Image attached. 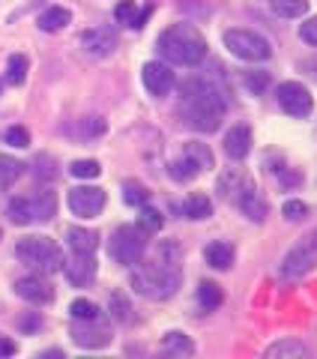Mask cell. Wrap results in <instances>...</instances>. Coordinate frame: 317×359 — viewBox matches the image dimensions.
I'll use <instances>...</instances> for the list:
<instances>
[{
	"label": "cell",
	"instance_id": "obj_1",
	"mask_svg": "<svg viewBox=\"0 0 317 359\" xmlns=\"http://www.w3.org/2000/svg\"><path fill=\"white\" fill-rule=\"evenodd\" d=\"M183 96V117L191 129L198 132H216L224 120V96L210 81H198L191 78L180 87Z\"/></svg>",
	"mask_w": 317,
	"mask_h": 359
},
{
	"label": "cell",
	"instance_id": "obj_2",
	"mask_svg": "<svg viewBox=\"0 0 317 359\" xmlns=\"http://www.w3.org/2000/svg\"><path fill=\"white\" fill-rule=\"evenodd\" d=\"M158 51L168 63L177 66H198L207 57V39L191 25H171L158 36Z\"/></svg>",
	"mask_w": 317,
	"mask_h": 359
},
{
	"label": "cell",
	"instance_id": "obj_3",
	"mask_svg": "<svg viewBox=\"0 0 317 359\" xmlns=\"http://www.w3.org/2000/svg\"><path fill=\"white\" fill-rule=\"evenodd\" d=\"M132 287L135 294H141L147 299H168L177 294L180 287V266H171L165 261H150L132 269Z\"/></svg>",
	"mask_w": 317,
	"mask_h": 359
},
{
	"label": "cell",
	"instance_id": "obj_4",
	"mask_svg": "<svg viewBox=\"0 0 317 359\" xmlns=\"http://www.w3.org/2000/svg\"><path fill=\"white\" fill-rule=\"evenodd\" d=\"M15 257L21 264H27L30 269H39V273H58L63 269V252L60 245L51 237H25L15 245Z\"/></svg>",
	"mask_w": 317,
	"mask_h": 359
},
{
	"label": "cell",
	"instance_id": "obj_5",
	"mask_svg": "<svg viewBox=\"0 0 317 359\" xmlns=\"http://www.w3.org/2000/svg\"><path fill=\"white\" fill-rule=\"evenodd\" d=\"M314 266H317V228L305 233L299 243H293V249L281 257L278 276L285 278V282H297V278L309 276Z\"/></svg>",
	"mask_w": 317,
	"mask_h": 359
},
{
	"label": "cell",
	"instance_id": "obj_6",
	"mask_svg": "<svg viewBox=\"0 0 317 359\" xmlns=\"http://www.w3.org/2000/svg\"><path fill=\"white\" fill-rule=\"evenodd\" d=\"M147 252V233L135 224H120V228L111 233V243H108V255L114 257L117 264L123 266H135L144 257Z\"/></svg>",
	"mask_w": 317,
	"mask_h": 359
},
{
	"label": "cell",
	"instance_id": "obj_7",
	"mask_svg": "<svg viewBox=\"0 0 317 359\" xmlns=\"http://www.w3.org/2000/svg\"><path fill=\"white\" fill-rule=\"evenodd\" d=\"M224 45H228V51L234 54V57L240 60H267L269 54H273V48H269V42L260 36V33L255 30H228L224 33Z\"/></svg>",
	"mask_w": 317,
	"mask_h": 359
},
{
	"label": "cell",
	"instance_id": "obj_8",
	"mask_svg": "<svg viewBox=\"0 0 317 359\" xmlns=\"http://www.w3.org/2000/svg\"><path fill=\"white\" fill-rule=\"evenodd\" d=\"M276 96H278V105L285 108L290 117H309L311 108H314V99H311V93H309V87H302V84H297V81L278 84Z\"/></svg>",
	"mask_w": 317,
	"mask_h": 359
},
{
	"label": "cell",
	"instance_id": "obj_9",
	"mask_svg": "<svg viewBox=\"0 0 317 359\" xmlns=\"http://www.w3.org/2000/svg\"><path fill=\"white\" fill-rule=\"evenodd\" d=\"M69 210L81 219H93L105 210V189L99 186H75L69 189Z\"/></svg>",
	"mask_w": 317,
	"mask_h": 359
},
{
	"label": "cell",
	"instance_id": "obj_10",
	"mask_svg": "<svg viewBox=\"0 0 317 359\" xmlns=\"http://www.w3.org/2000/svg\"><path fill=\"white\" fill-rule=\"evenodd\" d=\"M141 78H144V87H147V93L150 96H168L171 93V87H174V72L168 69L165 63H158V60L144 63Z\"/></svg>",
	"mask_w": 317,
	"mask_h": 359
},
{
	"label": "cell",
	"instance_id": "obj_11",
	"mask_svg": "<svg viewBox=\"0 0 317 359\" xmlns=\"http://www.w3.org/2000/svg\"><path fill=\"white\" fill-rule=\"evenodd\" d=\"M63 273L75 287H87L96 278V257L84 252H72L69 261H63Z\"/></svg>",
	"mask_w": 317,
	"mask_h": 359
},
{
	"label": "cell",
	"instance_id": "obj_12",
	"mask_svg": "<svg viewBox=\"0 0 317 359\" xmlns=\"http://www.w3.org/2000/svg\"><path fill=\"white\" fill-rule=\"evenodd\" d=\"M72 339L78 347H87V351H96V347H105L111 341L108 327H99L96 320H75L72 323Z\"/></svg>",
	"mask_w": 317,
	"mask_h": 359
},
{
	"label": "cell",
	"instance_id": "obj_13",
	"mask_svg": "<svg viewBox=\"0 0 317 359\" xmlns=\"http://www.w3.org/2000/svg\"><path fill=\"white\" fill-rule=\"evenodd\" d=\"M81 45L93 57H108V54H114V48H117V33L111 27H93L81 36Z\"/></svg>",
	"mask_w": 317,
	"mask_h": 359
},
{
	"label": "cell",
	"instance_id": "obj_14",
	"mask_svg": "<svg viewBox=\"0 0 317 359\" xmlns=\"http://www.w3.org/2000/svg\"><path fill=\"white\" fill-rule=\"evenodd\" d=\"M15 294L21 299H27V302L45 306V302L54 299V287L45 282V278H39V276H25V278H18V282H15Z\"/></svg>",
	"mask_w": 317,
	"mask_h": 359
},
{
	"label": "cell",
	"instance_id": "obj_15",
	"mask_svg": "<svg viewBox=\"0 0 317 359\" xmlns=\"http://www.w3.org/2000/svg\"><path fill=\"white\" fill-rule=\"evenodd\" d=\"M236 204H240V210H243L252 222H264V219H267V201H264V195H260L255 186L245 183L243 192L236 195Z\"/></svg>",
	"mask_w": 317,
	"mask_h": 359
},
{
	"label": "cell",
	"instance_id": "obj_16",
	"mask_svg": "<svg viewBox=\"0 0 317 359\" xmlns=\"http://www.w3.org/2000/svg\"><path fill=\"white\" fill-rule=\"evenodd\" d=\"M248 150H252V132L248 126H234L228 135H224V153L231 156V159H245Z\"/></svg>",
	"mask_w": 317,
	"mask_h": 359
},
{
	"label": "cell",
	"instance_id": "obj_17",
	"mask_svg": "<svg viewBox=\"0 0 317 359\" xmlns=\"http://www.w3.org/2000/svg\"><path fill=\"white\" fill-rule=\"evenodd\" d=\"M311 351L305 347L302 341L297 339H285V341H276V344H269L267 347V359H302V356H309Z\"/></svg>",
	"mask_w": 317,
	"mask_h": 359
},
{
	"label": "cell",
	"instance_id": "obj_18",
	"mask_svg": "<svg viewBox=\"0 0 317 359\" xmlns=\"http://www.w3.org/2000/svg\"><path fill=\"white\" fill-rule=\"evenodd\" d=\"M66 240H69V249L72 252L93 255L96 245H99V233L96 231H87V228H69V231H66Z\"/></svg>",
	"mask_w": 317,
	"mask_h": 359
},
{
	"label": "cell",
	"instance_id": "obj_19",
	"mask_svg": "<svg viewBox=\"0 0 317 359\" xmlns=\"http://www.w3.org/2000/svg\"><path fill=\"white\" fill-rule=\"evenodd\" d=\"M203 257H207V264L216 266V269H231V264H234V245H228V243H210L207 249H203Z\"/></svg>",
	"mask_w": 317,
	"mask_h": 359
},
{
	"label": "cell",
	"instance_id": "obj_20",
	"mask_svg": "<svg viewBox=\"0 0 317 359\" xmlns=\"http://www.w3.org/2000/svg\"><path fill=\"white\" fill-rule=\"evenodd\" d=\"M72 21V13L69 9H63V6H51V9H45V13L39 15V27L45 30V33H58V30H63L66 25Z\"/></svg>",
	"mask_w": 317,
	"mask_h": 359
},
{
	"label": "cell",
	"instance_id": "obj_21",
	"mask_svg": "<svg viewBox=\"0 0 317 359\" xmlns=\"http://www.w3.org/2000/svg\"><path fill=\"white\" fill-rule=\"evenodd\" d=\"M25 174V165H21L18 159H13V156L0 153V192H6L9 186H15V180Z\"/></svg>",
	"mask_w": 317,
	"mask_h": 359
},
{
	"label": "cell",
	"instance_id": "obj_22",
	"mask_svg": "<svg viewBox=\"0 0 317 359\" xmlns=\"http://www.w3.org/2000/svg\"><path fill=\"white\" fill-rule=\"evenodd\" d=\"M183 156H189L191 162H195L201 171H210V168H216V159H213V150L207 147V144H201V141H189L186 147H183Z\"/></svg>",
	"mask_w": 317,
	"mask_h": 359
},
{
	"label": "cell",
	"instance_id": "obj_23",
	"mask_svg": "<svg viewBox=\"0 0 317 359\" xmlns=\"http://www.w3.org/2000/svg\"><path fill=\"white\" fill-rule=\"evenodd\" d=\"M30 201H33V216H36V222L54 219V212H58V198H54V192H36Z\"/></svg>",
	"mask_w": 317,
	"mask_h": 359
},
{
	"label": "cell",
	"instance_id": "obj_24",
	"mask_svg": "<svg viewBox=\"0 0 317 359\" xmlns=\"http://www.w3.org/2000/svg\"><path fill=\"white\" fill-rule=\"evenodd\" d=\"M147 15L150 13H138L135 0H123V4H117V9H114V18L120 21V25H129V27H144Z\"/></svg>",
	"mask_w": 317,
	"mask_h": 359
},
{
	"label": "cell",
	"instance_id": "obj_25",
	"mask_svg": "<svg viewBox=\"0 0 317 359\" xmlns=\"http://www.w3.org/2000/svg\"><path fill=\"white\" fill-rule=\"evenodd\" d=\"M6 216H9V222H15V224H30V222H36V216H33V201H30V198H15V201H9Z\"/></svg>",
	"mask_w": 317,
	"mask_h": 359
},
{
	"label": "cell",
	"instance_id": "obj_26",
	"mask_svg": "<svg viewBox=\"0 0 317 359\" xmlns=\"http://www.w3.org/2000/svg\"><path fill=\"white\" fill-rule=\"evenodd\" d=\"M162 347H165V353H174V356H191L195 353V344H191V339L183 332H168L162 339Z\"/></svg>",
	"mask_w": 317,
	"mask_h": 359
},
{
	"label": "cell",
	"instance_id": "obj_27",
	"mask_svg": "<svg viewBox=\"0 0 317 359\" xmlns=\"http://www.w3.org/2000/svg\"><path fill=\"white\" fill-rule=\"evenodd\" d=\"M168 174H171L174 180H180V183H189V180H195L201 174V168L189 159V156H180V159H174L171 165H168Z\"/></svg>",
	"mask_w": 317,
	"mask_h": 359
},
{
	"label": "cell",
	"instance_id": "obj_28",
	"mask_svg": "<svg viewBox=\"0 0 317 359\" xmlns=\"http://www.w3.org/2000/svg\"><path fill=\"white\" fill-rule=\"evenodd\" d=\"M198 302H201L203 311L219 309V306H222V287H219L216 282H201V287H198Z\"/></svg>",
	"mask_w": 317,
	"mask_h": 359
},
{
	"label": "cell",
	"instance_id": "obj_29",
	"mask_svg": "<svg viewBox=\"0 0 317 359\" xmlns=\"http://www.w3.org/2000/svg\"><path fill=\"white\" fill-rule=\"evenodd\" d=\"M183 212L189 219H207L213 212V204H210L207 195H189L186 204H183Z\"/></svg>",
	"mask_w": 317,
	"mask_h": 359
},
{
	"label": "cell",
	"instance_id": "obj_30",
	"mask_svg": "<svg viewBox=\"0 0 317 359\" xmlns=\"http://www.w3.org/2000/svg\"><path fill=\"white\" fill-rule=\"evenodd\" d=\"M269 6L285 18H299L309 13V0H269Z\"/></svg>",
	"mask_w": 317,
	"mask_h": 359
},
{
	"label": "cell",
	"instance_id": "obj_31",
	"mask_svg": "<svg viewBox=\"0 0 317 359\" xmlns=\"http://www.w3.org/2000/svg\"><path fill=\"white\" fill-rule=\"evenodd\" d=\"M27 57L25 54H13L6 63V81L9 84H25V78H27Z\"/></svg>",
	"mask_w": 317,
	"mask_h": 359
},
{
	"label": "cell",
	"instance_id": "obj_32",
	"mask_svg": "<svg viewBox=\"0 0 317 359\" xmlns=\"http://www.w3.org/2000/svg\"><path fill=\"white\" fill-rule=\"evenodd\" d=\"M243 186H245V180H243V174L240 171H228V174H222V180H219V192L224 195V198H236L243 192Z\"/></svg>",
	"mask_w": 317,
	"mask_h": 359
},
{
	"label": "cell",
	"instance_id": "obj_33",
	"mask_svg": "<svg viewBox=\"0 0 317 359\" xmlns=\"http://www.w3.org/2000/svg\"><path fill=\"white\" fill-rule=\"evenodd\" d=\"M162 212L153 210V207H141V219H138V228L144 233H156V231H162Z\"/></svg>",
	"mask_w": 317,
	"mask_h": 359
},
{
	"label": "cell",
	"instance_id": "obj_34",
	"mask_svg": "<svg viewBox=\"0 0 317 359\" xmlns=\"http://www.w3.org/2000/svg\"><path fill=\"white\" fill-rule=\"evenodd\" d=\"M108 306H111V314H114V320H120V323H129L132 320V306H129V299L120 294H111V299H108Z\"/></svg>",
	"mask_w": 317,
	"mask_h": 359
},
{
	"label": "cell",
	"instance_id": "obj_35",
	"mask_svg": "<svg viewBox=\"0 0 317 359\" xmlns=\"http://www.w3.org/2000/svg\"><path fill=\"white\" fill-rule=\"evenodd\" d=\"M147 198H150V192H147L141 183H132V180H129V183L123 186V201H126L129 207H144Z\"/></svg>",
	"mask_w": 317,
	"mask_h": 359
},
{
	"label": "cell",
	"instance_id": "obj_36",
	"mask_svg": "<svg viewBox=\"0 0 317 359\" xmlns=\"http://www.w3.org/2000/svg\"><path fill=\"white\" fill-rule=\"evenodd\" d=\"M69 174H72V177H81V180H96V177L102 174V168H99V162H93V159H78V162L69 165Z\"/></svg>",
	"mask_w": 317,
	"mask_h": 359
},
{
	"label": "cell",
	"instance_id": "obj_37",
	"mask_svg": "<svg viewBox=\"0 0 317 359\" xmlns=\"http://www.w3.org/2000/svg\"><path fill=\"white\" fill-rule=\"evenodd\" d=\"M69 314H72L75 320H96L99 318V309L90 299H75L72 306H69Z\"/></svg>",
	"mask_w": 317,
	"mask_h": 359
},
{
	"label": "cell",
	"instance_id": "obj_38",
	"mask_svg": "<svg viewBox=\"0 0 317 359\" xmlns=\"http://www.w3.org/2000/svg\"><path fill=\"white\" fill-rule=\"evenodd\" d=\"M243 84H245L248 93L260 96V93H264V90L269 87V75H267V72H245V75H243Z\"/></svg>",
	"mask_w": 317,
	"mask_h": 359
},
{
	"label": "cell",
	"instance_id": "obj_39",
	"mask_svg": "<svg viewBox=\"0 0 317 359\" xmlns=\"http://www.w3.org/2000/svg\"><path fill=\"white\" fill-rule=\"evenodd\" d=\"M102 132H105V120L102 117H84L81 126H78V135H81V138H96Z\"/></svg>",
	"mask_w": 317,
	"mask_h": 359
},
{
	"label": "cell",
	"instance_id": "obj_40",
	"mask_svg": "<svg viewBox=\"0 0 317 359\" xmlns=\"http://www.w3.org/2000/svg\"><path fill=\"white\" fill-rule=\"evenodd\" d=\"M6 144H13V147H30V132L25 126H9L6 129Z\"/></svg>",
	"mask_w": 317,
	"mask_h": 359
},
{
	"label": "cell",
	"instance_id": "obj_41",
	"mask_svg": "<svg viewBox=\"0 0 317 359\" xmlns=\"http://www.w3.org/2000/svg\"><path fill=\"white\" fill-rule=\"evenodd\" d=\"M281 212H285V219H288V222H299V219H305L309 207H305L302 201H288V204L281 207Z\"/></svg>",
	"mask_w": 317,
	"mask_h": 359
},
{
	"label": "cell",
	"instance_id": "obj_42",
	"mask_svg": "<svg viewBox=\"0 0 317 359\" xmlns=\"http://www.w3.org/2000/svg\"><path fill=\"white\" fill-rule=\"evenodd\" d=\"M299 36L309 42V45H317V18H309L299 25Z\"/></svg>",
	"mask_w": 317,
	"mask_h": 359
},
{
	"label": "cell",
	"instance_id": "obj_43",
	"mask_svg": "<svg viewBox=\"0 0 317 359\" xmlns=\"http://www.w3.org/2000/svg\"><path fill=\"white\" fill-rule=\"evenodd\" d=\"M15 353V344L9 339H0V356H13Z\"/></svg>",
	"mask_w": 317,
	"mask_h": 359
}]
</instances>
